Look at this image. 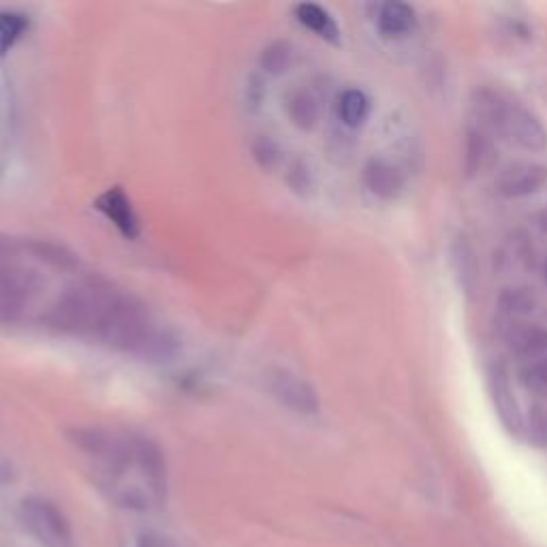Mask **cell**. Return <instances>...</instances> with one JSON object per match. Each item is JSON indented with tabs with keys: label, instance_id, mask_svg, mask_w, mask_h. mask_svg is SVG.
<instances>
[{
	"label": "cell",
	"instance_id": "9a60e30c",
	"mask_svg": "<svg viewBox=\"0 0 547 547\" xmlns=\"http://www.w3.org/2000/svg\"><path fill=\"white\" fill-rule=\"evenodd\" d=\"M287 114L295 127L310 131L319 122V103L308 90H295L287 99Z\"/></svg>",
	"mask_w": 547,
	"mask_h": 547
},
{
	"label": "cell",
	"instance_id": "4fadbf2b",
	"mask_svg": "<svg viewBox=\"0 0 547 547\" xmlns=\"http://www.w3.org/2000/svg\"><path fill=\"white\" fill-rule=\"evenodd\" d=\"M496 161V150L490 139V133L481 131L479 127L471 129L466 135V150H464V169L468 176H479L488 171Z\"/></svg>",
	"mask_w": 547,
	"mask_h": 547
},
{
	"label": "cell",
	"instance_id": "ac0fdd59",
	"mask_svg": "<svg viewBox=\"0 0 547 547\" xmlns=\"http://www.w3.org/2000/svg\"><path fill=\"white\" fill-rule=\"evenodd\" d=\"M518 379L533 394L547 398V353L518 364Z\"/></svg>",
	"mask_w": 547,
	"mask_h": 547
},
{
	"label": "cell",
	"instance_id": "cb8c5ba5",
	"mask_svg": "<svg viewBox=\"0 0 547 547\" xmlns=\"http://www.w3.org/2000/svg\"><path fill=\"white\" fill-rule=\"evenodd\" d=\"M142 547H165L161 541H152V539H146L144 543H142Z\"/></svg>",
	"mask_w": 547,
	"mask_h": 547
},
{
	"label": "cell",
	"instance_id": "8992f818",
	"mask_svg": "<svg viewBox=\"0 0 547 547\" xmlns=\"http://www.w3.org/2000/svg\"><path fill=\"white\" fill-rule=\"evenodd\" d=\"M33 289V274L9 261L5 244L0 246V321H18L30 295H33Z\"/></svg>",
	"mask_w": 547,
	"mask_h": 547
},
{
	"label": "cell",
	"instance_id": "ba28073f",
	"mask_svg": "<svg viewBox=\"0 0 547 547\" xmlns=\"http://www.w3.org/2000/svg\"><path fill=\"white\" fill-rule=\"evenodd\" d=\"M95 208L122 233L124 238L127 240L139 238L142 225H139V216L122 186H112V189L103 191L95 201Z\"/></svg>",
	"mask_w": 547,
	"mask_h": 547
},
{
	"label": "cell",
	"instance_id": "8fae6325",
	"mask_svg": "<svg viewBox=\"0 0 547 547\" xmlns=\"http://www.w3.org/2000/svg\"><path fill=\"white\" fill-rule=\"evenodd\" d=\"M364 184L372 195L392 201L402 193L404 178L394 163L385 159H370L364 167Z\"/></svg>",
	"mask_w": 547,
	"mask_h": 547
},
{
	"label": "cell",
	"instance_id": "9c48e42d",
	"mask_svg": "<svg viewBox=\"0 0 547 547\" xmlns=\"http://www.w3.org/2000/svg\"><path fill=\"white\" fill-rule=\"evenodd\" d=\"M503 336L509 351L518 359V364L547 353V330L537 323L509 319Z\"/></svg>",
	"mask_w": 547,
	"mask_h": 547
},
{
	"label": "cell",
	"instance_id": "5bb4252c",
	"mask_svg": "<svg viewBox=\"0 0 547 547\" xmlns=\"http://www.w3.org/2000/svg\"><path fill=\"white\" fill-rule=\"evenodd\" d=\"M295 15H298V20L308 30H312V33L319 35L321 39L330 41V43H340V28L332 15L327 13L321 5L302 3V5L295 7Z\"/></svg>",
	"mask_w": 547,
	"mask_h": 547
},
{
	"label": "cell",
	"instance_id": "7c38bea8",
	"mask_svg": "<svg viewBox=\"0 0 547 547\" xmlns=\"http://www.w3.org/2000/svg\"><path fill=\"white\" fill-rule=\"evenodd\" d=\"M377 26L387 39H404L415 33L417 13L411 5L392 0L377 7Z\"/></svg>",
	"mask_w": 547,
	"mask_h": 547
},
{
	"label": "cell",
	"instance_id": "52a82bcc",
	"mask_svg": "<svg viewBox=\"0 0 547 547\" xmlns=\"http://www.w3.org/2000/svg\"><path fill=\"white\" fill-rule=\"evenodd\" d=\"M547 184V167L539 163H513L500 171L496 191L507 199H522L539 193Z\"/></svg>",
	"mask_w": 547,
	"mask_h": 547
},
{
	"label": "cell",
	"instance_id": "3957f363",
	"mask_svg": "<svg viewBox=\"0 0 547 547\" xmlns=\"http://www.w3.org/2000/svg\"><path fill=\"white\" fill-rule=\"evenodd\" d=\"M116 289L101 280H90L80 287L67 291L50 310L48 323L60 332L97 336L99 325L109 304L116 298Z\"/></svg>",
	"mask_w": 547,
	"mask_h": 547
},
{
	"label": "cell",
	"instance_id": "5b68a950",
	"mask_svg": "<svg viewBox=\"0 0 547 547\" xmlns=\"http://www.w3.org/2000/svg\"><path fill=\"white\" fill-rule=\"evenodd\" d=\"M265 389L280 406L293 413L315 415L319 411L317 389L287 368H270L265 372Z\"/></svg>",
	"mask_w": 547,
	"mask_h": 547
},
{
	"label": "cell",
	"instance_id": "d6986e66",
	"mask_svg": "<svg viewBox=\"0 0 547 547\" xmlns=\"http://www.w3.org/2000/svg\"><path fill=\"white\" fill-rule=\"evenodd\" d=\"M28 30V20L20 13L0 11V54H7Z\"/></svg>",
	"mask_w": 547,
	"mask_h": 547
},
{
	"label": "cell",
	"instance_id": "d4e9b609",
	"mask_svg": "<svg viewBox=\"0 0 547 547\" xmlns=\"http://www.w3.org/2000/svg\"><path fill=\"white\" fill-rule=\"evenodd\" d=\"M541 229L547 231V210L541 214Z\"/></svg>",
	"mask_w": 547,
	"mask_h": 547
},
{
	"label": "cell",
	"instance_id": "44dd1931",
	"mask_svg": "<svg viewBox=\"0 0 547 547\" xmlns=\"http://www.w3.org/2000/svg\"><path fill=\"white\" fill-rule=\"evenodd\" d=\"M291 58H293L291 45L287 41H274L272 45H268V48L263 50L261 67H263L265 73L280 75V73H285L289 69Z\"/></svg>",
	"mask_w": 547,
	"mask_h": 547
},
{
	"label": "cell",
	"instance_id": "6da1fadb",
	"mask_svg": "<svg viewBox=\"0 0 547 547\" xmlns=\"http://www.w3.org/2000/svg\"><path fill=\"white\" fill-rule=\"evenodd\" d=\"M71 443L99 462L103 488L118 505L146 511L165 503L167 466L154 441L131 432L80 428L71 432Z\"/></svg>",
	"mask_w": 547,
	"mask_h": 547
},
{
	"label": "cell",
	"instance_id": "603a6c76",
	"mask_svg": "<svg viewBox=\"0 0 547 547\" xmlns=\"http://www.w3.org/2000/svg\"><path fill=\"white\" fill-rule=\"evenodd\" d=\"M289 182L298 193H306L312 186L310 171L302 163H295L293 169H291V174H289Z\"/></svg>",
	"mask_w": 547,
	"mask_h": 547
},
{
	"label": "cell",
	"instance_id": "7402d4cb",
	"mask_svg": "<svg viewBox=\"0 0 547 547\" xmlns=\"http://www.w3.org/2000/svg\"><path fill=\"white\" fill-rule=\"evenodd\" d=\"M253 156L263 169H272L280 161V150L272 137L261 135L259 139H255V144H253Z\"/></svg>",
	"mask_w": 547,
	"mask_h": 547
},
{
	"label": "cell",
	"instance_id": "e0dca14e",
	"mask_svg": "<svg viewBox=\"0 0 547 547\" xmlns=\"http://www.w3.org/2000/svg\"><path fill=\"white\" fill-rule=\"evenodd\" d=\"M453 268H456V274L460 278V287L466 293H473L477 285V257L473 246L468 244L464 238H460L453 246Z\"/></svg>",
	"mask_w": 547,
	"mask_h": 547
},
{
	"label": "cell",
	"instance_id": "30bf717a",
	"mask_svg": "<svg viewBox=\"0 0 547 547\" xmlns=\"http://www.w3.org/2000/svg\"><path fill=\"white\" fill-rule=\"evenodd\" d=\"M490 392L496 406V413L509 432L520 434L524 428V417L520 404L513 396V387L509 381V372L503 366H496L490 372Z\"/></svg>",
	"mask_w": 547,
	"mask_h": 547
},
{
	"label": "cell",
	"instance_id": "2e32d148",
	"mask_svg": "<svg viewBox=\"0 0 547 547\" xmlns=\"http://www.w3.org/2000/svg\"><path fill=\"white\" fill-rule=\"evenodd\" d=\"M370 114V101L362 90L349 88L338 99V116L351 129H359Z\"/></svg>",
	"mask_w": 547,
	"mask_h": 547
},
{
	"label": "cell",
	"instance_id": "277c9868",
	"mask_svg": "<svg viewBox=\"0 0 547 547\" xmlns=\"http://www.w3.org/2000/svg\"><path fill=\"white\" fill-rule=\"evenodd\" d=\"M22 522L43 547H73L71 526L52 500L30 496L22 500Z\"/></svg>",
	"mask_w": 547,
	"mask_h": 547
},
{
	"label": "cell",
	"instance_id": "7a4b0ae2",
	"mask_svg": "<svg viewBox=\"0 0 547 547\" xmlns=\"http://www.w3.org/2000/svg\"><path fill=\"white\" fill-rule=\"evenodd\" d=\"M471 109L481 131L500 135L505 142L528 152H539L547 146V131L539 118L522 103L511 101L492 88L475 90Z\"/></svg>",
	"mask_w": 547,
	"mask_h": 547
},
{
	"label": "cell",
	"instance_id": "ffe728a7",
	"mask_svg": "<svg viewBox=\"0 0 547 547\" xmlns=\"http://www.w3.org/2000/svg\"><path fill=\"white\" fill-rule=\"evenodd\" d=\"M500 310L505 312L509 319H520L530 315L535 310V298L528 289H507L500 295Z\"/></svg>",
	"mask_w": 547,
	"mask_h": 547
}]
</instances>
